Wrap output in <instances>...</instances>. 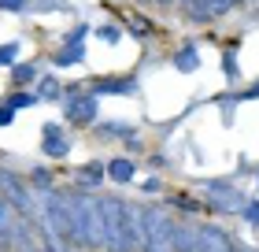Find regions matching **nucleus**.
<instances>
[{"mask_svg":"<svg viewBox=\"0 0 259 252\" xmlns=\"http://www.w3.org/2000/svg\"><path fill=\"white\" fill-rule=\"evenodd\" d=\"M141 226H145V252H174V223L156 204L141 208Z\"/></svg>","mask_w":259,"mask_h":252,"instance_id":"obj_1","label":"nucleus"},{"mask_svg":"<svg viewBox=\"0 0 259 252\" xmlns=\"http://www.w3.org/2000/svg\"><path fill=\"white\" fill-rule=\"evenodd\" d=\"M104 200V248L108 252H130L126 241V200L100 197Z\"/></svg>","mask_w":259,"mask_h":252,"instance_id":"obj_2","label":"nucleus"},{"mask_svg":"<svg viewBox=\"0 0 259 252\" xmlns=\"http://www.w3.org/2000/svg\"><path fill=\"white\" fill-rule=\"evenodd\" d=\"M0 241L4 248H19V252H30V226L22 219V211L15 204H0Z\"/></svg>","mask_w":259,"mask_h":252,"instance_id":"obj_3","label":"nucleus"},{"mask_svg":"<svg viewBox=\"0 0 259 252\" xmlns=\"http://www.w3.org/2000/svg\"><path fill=\"white\" fill-rule=\"evenodd\" d=\"M207 204L215 211H222V215H233V211H244V204H248V197L241 193V189H233L230 182H207Z\"/></svg>","mask_w":259,"mask_h":252,"instance_id":"obj_4","label":"nucleus"},{"mask_svg":"<svg viewBox=\"0 0 259 252\" xmlns=\"http://www.w3.org/2000/svg\"><path fill=\"white\" fill-rule=\"evenodd\" d=\"M97 112H100V104H97L93 93H74V89L67 93V100H63L67 123H97Z\"/></svg>","mask_w":259,"mask_h":252,"instance_id":"obj_5","label":"nucleus"},{"mask_svg":"<svg viewBox=\"0 0 259 252\" xmlns=\"http://www.w3.org/2000/svg\"><path fill=\"white\" fill-rule=\"evenodd\" d=\"M85 248H104V200L85 193Z\"/></svg>","mask_w":259,"mask_h":252,"instance_id":"obj_6","label":"nucleus"},{"mask_svg":"<svg viewBox=\"0 0 259 252\" xmlns=\"http://www.w3.org/2000/svg\"><path fill=\"white\" fill-rule=\"evenodd\" d=\"M233 4H237V0H185V15L193 22H211V19L226 15Z\"/></svg>","mask_w":259,"mask_h":252,"instance_id":"obj_7","label":"nucleus"},{"mask_svg":"<svg viewBox=\"0 0 259 252\" xmlns=\"http://www.w3.org/2000/svg\"><path fill=\"white\" fill-rule=\"evenodd\" d=\"M193 252H233V248H230L226 230H219V226H200L196 248H193Z\"/></svg>","mask_w":259,"mask_h":252,"instance_id":"obj_8","label":"nucleus"},{"mask_svg":"<svg viewBox=\"0 0 259 252\" xmlns=\"http://www.w3.org/2000/svg\"><path fill=\"white\" fill-rule=\"evenodd\" d=\"M0 186H4V193H8V204H15L19 211H30V215H33V197L19 186V178H15V174L0 171Z\"/></svg>","mask_w":259,"mask_h":252,"instance_id":"obj_9","label":"nucleus"},{"mask_svg":"<svg viewBox=\"0 0 259 252\" xmlns=\"http://www.w3.org/2000/svg\"><path fill=\"white\" fill-rule=\"evenodd\" d=\"M137 93L134 78H97L93 82V97H130Z\"/></svg>","mask_w":259,"mask_h":252,"instance_id":"obj_10","label":"nucleus"},{"mask_svg":"<svg viewBox=\"0 0 259 252\" xmlns=\"http://www.w3.org/2000/svg\"><path fill=\"white\" fill-rule=\"evenodd\" d=\"M41 152L49 160H63V156H70V137H60V126L49 123L45 126V137H41Z\"/></svg>","mask_w":259,"mask_h":252,"instance_id":"obj_11","label":"nucleus"},{"mask_svg":"<svg viewBox=\"0 0 259 252\" xmlns=\"http://www.w3.org/2000/svg\"><path fill=\"white\" fill-rule=\"evenodd\" d=\"M108 178H111V182H134V178H137V163L134 160H130V156H119V160H111L108 163Z\"/></svg>","mask_w":259,"mask_h":252,"instance_id":"obj_12","label":"nucleus"},{"mask_svg":"<svg viewBox=\"0 0 259 252\" xmlns=\"http://www.w3.org/2000/svg\"><path fill=\"white\" fill-rule=\"evenodd\" d=\"M174 67H178L182 75H193V70L200 67V52H196V45H182L178 56H174Z\"/></svg>","mask_w":259,"mask_h":252,"instance_id":"obj_13","label":"nucleus"},{"mask_svg":"<svg viewBox=\"0 0 259 252\" xmlns=\"http://www.w3.org/2000/svg\"><path fill=\"white\" fill-rule=\"evenodd\" d=\"M196 234H200V226H174V252H193Z\"/></svg>","mask_w":259,"mask_h":252,"instance_id":"obj_14","label":"nucleus"},{"mask_svg":"<svg viewBox=\"0 0 259 252\" xmlns=\"http://www.w3.org/2000/svg\"><path fill=\"white\" fill-rule=\"evenodd\" d=\"M85 59V49H81V41H67L63 52H56V67H74Z\"/></svg>","mask_w":259,"mask_h":252,"instance_id":"obj_15","label":"nucleus"},{"mask_svg":"<svg viewBox=\"0 0 259 252\" xmlns=\"http://www.w3.org/2000/svg\"><path fill=\"white\" fill-rule=\"evenodd\" d=\"M97 130H100V137H119V141H126V137H134V134H137V130L130 126V123H100Z\"/></svg>","mask_w":259,"mask_h":252,"instance_id":"obj_16","label":"nucleus"},{"mask_svg":"<svg viewBox=\"0 0 259 252\" xmlns=\"http://www.w3.org/2000/svg\"><path fill=\"white\" fill-rule=\"evenodd\" d=\"M19 52H22V45H19V41L0 45V67H15V63H19Z\"/></svg>","mask_w":259,"mask_h":252,"instance_id":"obj_17","label":"nucleus"},{"mask_svg":"<svg viewBox=\"0 0 259 252\" xmlns=\"http://www.w3.org/2000/svg\"><path fill=\"white\" fill-rule=\"evenodd\" d=\"M104 174H108V171H104L100 163H85V167H81V171H78V178H81V182H89V186H97V182H100Z\"/></svg>","mask_w":259,"mask_h":252,"instance_id":"obj_18","label":"nucleus"},{"mask_svg":"<svg viewBox=\"0 0 259 252\" xmlns=\"http://www.w3.org/2000/svg\"><path fill=\"white\" fill-rule=\"evenodd\" d=\"M56 97H60V82H56V78H41L37 100H56Z\"/></svg>","mask_w":259,"mask_h":252,"instance_id":"obj_19","label":"nucleus"},{"mask_svg":"<svg viewBox=\"0 0 259 252\" xmlns=\"http://www.w3.org/2000/svg\"><path fill=\"white\" fill-rule=\"evenodd\" d=\"M30 8L33 11H63L67 0H30Z\"/></svg>","mask_w":259,"mask_h":252,"instance_id":"obj_20","label":"nucleus"},{"mask_svg":"<svg viewBox=\"0 0 259 252\" xmlns=\"http://www.w3.org/2000/svg\"><path fill=\"white\" fill-rule=\"evenodd\" d=\"M222 67H226V78H241V75H237V49H226Z\"/></svg>","mask_w":259,"mask_h":252,"instance_id":"obj_21","label":"nucleus"},{"mask_svg":"<svg viewBox=\"0 0 259 252\" xmlns=\"http://www.w3.org/2000/svg\"><path fill=\"white\" fill-rule=\"evenodd\" d=\"M8 104L15 107V112H19V107H33V104H37V93H19V97H11Z\"/></svg>","mask_w":259,"mask_h":252,"instance_id":"obj_22","label":"nucleus"},{"mask_svg":"<svg viewBox=\"0 0 259 252\" xmlns=\"http://www.w3.org/2000/svg\"><path fill=\"white\" fill-rule=\"evenodd\" d=\"M33 75H37V67H30V63H22V67H11V78H15V82H30Z\"/></svg>","mask_w":259,"mask_h":252,"instance_id":"obj_23","label":"nucleus"},{"mask_svg":"<svg viewBox=\"0 0 259 252\" xmlns=\"http://www.w3.org/2000/svg\"><path fill=\"white\" fill-rule=\"evenodd\" d=\"M244 219H248V226H259V200H248V204H244Z\"/></svg>","mask_w":259,"mask_h":252,"instance_id":"obj_24","label":"nucleus"},{"mask_svg":"<svg viewBox=\"0 0 259 252\" xmlns=\"http://www.w3.org/2000/svg\"><path fill=\"white\" fill-rule=\"evenodd\" d=\"M97 38H100V41H108V45H115V41L122 38V33H119V26H100V30H97Z\"/></svg>","mask_w":259,"mask_h":252,"instance_id":"obj_25","label":"nucleus"},{"mask_svg":"<svg viewBox=\"0 0 259 252\" xmlns=\"http://www.w3.org/2000/svg\"><path fill=\"white\" fill-rule=\"evenodd\" d=\"M15 123V107L11 104H0V126H11Z\"/></svg>","mask_w":259,"mask_h":252,"instance_id":"obj_26","label":"nucleus"},{"mask_svg":"<svg viewBox=\"0 0 259 252\" xmlns=\"http://www.w3.org/2000/svg\"><path fill=\"white\" fill-rule=\"evenodd\" d=\"M30 8V0H0V11H22Z\"/></svg>","mask_w":259,"mask_h":252,"instance_id":"obj_27","label":"nucleus"},{"mask_svg":"<svg viewBox=\"0 0 259 252\" xmlns=\"http://www.w3.org/2000/svg\"><path fill=\"white\" fill-rule=\"evenodd\" d=\"M33 182H37V186H49V171H41V167H37V171H33Z\"/></svg>","mask_w":259,"mask_h":252,"instance_id":"obj_28","label":"nucleus"},{"mask_svg":"<svg viewBox=\"0 0 259 252\" xmlns=\"http://www.w3.org/2000/svg\"><path fill=\"white\" fill-rule=\"evenodd\" d=\"M255 97H259V86H252V89H244V93H241V100H255Z\"/></svg>","mask_w":259,"mask_h":252,"instance_id":"obj_29","label":"nucleus"},{"mask_svg":"<svg viewBox=\"0 0 259 252\" xmlns=\"http://www.w3.org/2000/svg\"><path fill=\"white\" fill-rule=\"evenodd\" d=\"M255 178H259V174H255Z\"/></svg>","mask_w":259,"mask_h":252,"instance_id":"obj_30","label":"nucleus"}]
</instances>
